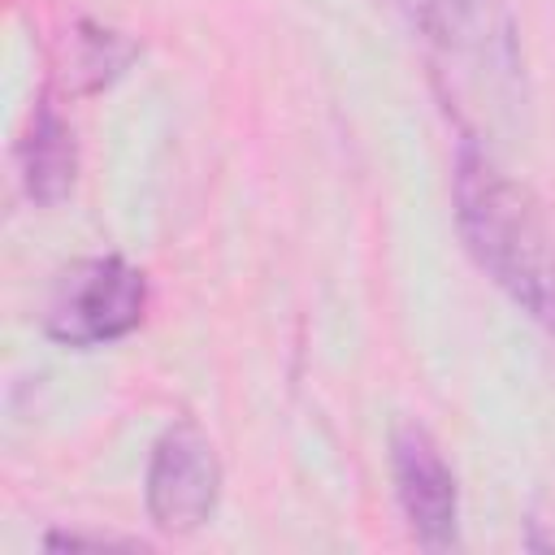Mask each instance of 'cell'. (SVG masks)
Instances as JSON below:
<instances>
[{
	"instance_id": "6da1fadb",
	"label": "cell",
	"mask_w": 555,
	"mask_h": 555,
	"mask_svg": "<svg viewBox=\"0 0 555 555\" xmlns=\"http://www.w3.org/2000/svg\"><path fill=\"white\" fill-rule=\"evenodd\" d=\"M451 199L473 264L529 321L555 334V230L533 191L516 182L473 134H460Z\"/></svg>"
},
{
	"instance_id": "7a4b0ae2",
	"label": "cell",
	"mask_w": 555,
	"mask_h": 555,
	"mask_svg": "<svg viewBox=\"0 0 555 555\" xmlns=\"http://www.w3.org/2000/svg\"><path fill=\"white\" fill-rule=\"evenodd\" d=\"M425 43L447 100H512L520 91V30L503 0H390Z\"/></svg>"
},
{
	"instance_id": "3957f363",
	"label": "cell",
	"mask_w": 555,
	"mask_h": 555,
	"mask_svg": "<svg viewBox=\"0 0 555 555\" xmlns=\"http://www.w3.org/2000/svg\"><path fill=\"white\" fill-rule=\"evenodd\" d=\"M147 317V278L126 256L74 260L43 308V334L61 347H108L134 334Z\"/></svg>"
},
{
	"instance_id": "277c9868",
	"label": "cell",
	"mask_w": 555,
	"mask_h": 555,
	"mask_svg": "<svg viewBox=\"0 0 555 555\" xmlns=\"http://www.w3.org/2000/svg\"><path fill=\"white\" fill-rule=\"evenodd\" d=\"M221 499V460L199 421L178 416L152 442L143 473L147 520L165 533H195L212 520Z\"/></svg>"
},
{
	"instance_id": "5b68a950",
	"label": "cell",
	"mask_w": 555,
	"mask_h": 555,
	"mask_svg": "<svg viewBox=\"0 0 555 555\" xmlns=\"http://www.w3.org/2000/svg\"><path fill=\"white\" fill-rule=\"evenodd\" d=\"M390 477H395V499H399V512L412 538L429 551L455 546L460 542V481L425 425L403 421L395 429Z\"/></svg>"
},
{
	"instance_id": "8992f818",
	"label": "cell",
	"mask_w": 555,
	"mask_h": 555,
	"mask_svg": "<svg viewBox=\"0 0 555 555\" xmlns=\"http://www.w3.org/2000/svg\"><path fill=\"white\" fill-rule=\"evenodd\" d=\"M17 169H22V191L35 204H61L74 191V173H78V143H74V126L61 113V104L43 91L30 108L26 134L17 143Z\"/></svg>"
},
{
	"instance_id": "52a82bcc",
	"label": "cell",
	"mask_w": 555,
	"mask_h": 555,
	"mask_svg": "<svg viewBox=\"0 0 555 555\" xmlns=\"http://www.w3.org/2000/svg\"><path fill=\"white\" fill-rule=\"evenodd\" d=\"M78 43H82L78 69L87 74V87H91V91L104 87L108 78H117V74L130 65V56H134V43L121 39L117 30H108V26H82Z\"/></svg>"
}]
</instances>
